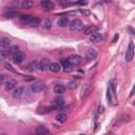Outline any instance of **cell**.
Wrapping results in <instances>:
<instances>
[{"instance_id": "cell-1", "label": "cell", "mask_w": 135, "mask_h": 135, "mask_svg": "<svg viewBox=\"0 0 135 135\" xmlns=\"http://www.w3.org/2000/svg\"><path fill=\"white\" fill-rule=\"evenodd\" d=\"M130 120H131V116H130L129 114H120V115H118V116L116 117V119L114 120L113 127L114 128H119V127H121L122 124L129 122Z\"/></svg>"}, {"instance_id": "cell-2", "label": "cell", "mask_w": 135, "mask_h": 135, "mask_svg": "<svg viewBox=\"0 0 135 135\" xmlns=\"http://www.w3.org/2000/svg\"><path fill=\"white\" fill-rule=\"evenodd\" d=\"M69 28L72 32H79L80 30L83 29V23L80 19H74V20L70 22Z\"/></svg>"}, {"instance_id": "cell-3", "label": "cell", "mask_w": 135, "mask_h": 135, "mask_svg": "<svg viewBox=\"0 0 135 135\" xmlns=\"http://www.w3.org/2000/svg\"><path fill=\"white\" fill-rule=\"evenodd\" d=\"M30 90L32 91V93H40V92L46 90V84H44V82H42V81L34 82L33 84H31Z\"/></svg>"}, {"instance_id": "cell-4", "label": "cell", "mask_w": 135, "mask_h": 135, "mask_svg": "<svg viewBox=\"0 0 135 135\" xmlns=\"http://www.w3.org/2000/svg\"><path fill=\"white\" fill-rule=\"evenodd\" d=\"M134 51H135V47H134V42L131 41L129 44V48L127 50V52H126V61L130 62V61H132V59L134 57Z\"/></svg>"}, {"instance_id": "cell-5", "label": "cell", "mask_w": 135, "mask_h": 135, "mask_svg": "<svg viewBox=\"0 0 135 135\" xmlns=\"http://www.w3.org/2000/svg\"><path fill=\"white\" fill-rule=\"evenodd\" d=\"M3 87L6 89V91H12V90H15L17 88V81L13 78H10L3 83Z\"/></svg>"}, {"instance_id": "cell-6", "label": "cell", "mask_w": 135, "mask_h": 135, "mask_svg": "<svg viewBox=\"0 0 135 135\" xmlns=\"http://www.w3.org/2000/svg\"><path fill=\"white\" fill-rule=\"evenodd\" d=\"M68 60L70 61V63H71L72 66H78V64H80L82 62V58H81V56H79V55L73 54V55H70L68 57Z\"/></svg>"}, {"instance_id": "cell-7", "label": "cell", "mask_w": 135, "mask_h": 135, "mask_svg": "<svg viewBox=\"0 0 135 135\" xmlns=\"http://www.w3.org/2000/svg\"><path fill=\"white\" fill-rule=\"evenodd\" d=\"M51 60L49 58H42L40 61H39V70L41 71H48L51 68Z\"/></svg>"}, {"instance_id": "cell-8", "label": "cell", "mask_w": 135, "mask_h": 135, "mask_svg": "<svg viewBox=\"0 0 135 135\" xmlns=\"http://www.w3.org/2000/svg\"><path fill=\"white\" fill-rule=\"evenodd\" d=\"M91 87H92V81H91V80H89V81H87L84 84H82L81 90H80V97H81V98H83V97L90 92V90H91Z\"/></svg>"}, {"instance_id": "cell-9", "label": "cell", "mask_w": 135, "mask_h": 135, "mask_svg": "<svg viewBox=\"0 0 135 135\" xmlns=\"http://www.w3.org/2000/svg\"><path fill=\"white\" fill-rule=\"evenodd\" d=\"M24 58H26V56H24V54L22 52H20V51H18L17 53H15L12 56V59H13V61L15 63H21L24 60Z\"/></svg>"}, {"instance_id": "cell-10", "label": "cell", "mask_w": 135, "mask_h": 135, "mask_svg": "<svg viewBox=\"0 0 135 135\" xmlns=\"http://www.w3.org/2000/svg\"><path fill=\"white\" fill-rule=\"evenodd\" d=\"M86 57L88 60H93V59H95L97 57V51L93 48H89L87 49L86 51Z\"/></svg>"}, {"instance_id": "cell-11", "label": "cell", "mask_w": 135, "mask_h": 135, "mask_svg": "<svg viewBox=\"0 0 135 135\" xmlns=\"http://www.w3.org/2000/svg\"><path fill=\"white\" fill-rule=\"evenodd\" d=\"M40 6L46 11H51V10H53L55 8V3L53 1H50V0H44V1L40 2Z\"/></svg>"}, {"instance_id": "cell-12", "label": "cell", "mask_w": 135, "mask_h": 135, "mask_svg": "<svg viewBox=\"0 0 135 135\" xmlns=\"http://www.w3.org/2000/svg\"><path fill=\"white\" fill-rule=\"evenodd\" d=\"M101 40H102V35L100 33L96 32V33H94L92 35H90V41L93 42V43H97V42L101 41Z\"/></svg>"}, {"instance_id": "cell-13", "label": "cell", "mask_w": 135, "mask_h": 135, "mask_svg": "<svg viewBox=\"0 0 135 135\" xmlns=\"http://www.w3.org/2000/svg\"><path fill=\"white\" fill-rule=\"evenodd\" d=\"M19 51V47L18 46H11V47H9L7 50H4V52H6L7 54V56H13V55L15 53H17Z\"/></svg>"}, {"instance_id": "cell-14", "label": "cell", "mask_w": 135, "mask_h": 135, "mask_svg": "<svg viewBox=\"0 0 135 135\" xmlns=\"http://www.w3.org/2000/svg\"><path fill=\"white\" fill-rule=\"evenodd\" d=\"M61 66H62V68H63V70L66 72H68V71H71L72 70V64L70 63V61L68 60V58H63V59H61Z\"/></svg>"}, {"instance_id": "cell-15", "label": "cell", "mask_w": 135, "mask_h": 135, "mask_svg": "<svg viewBox=\"0 0 135 135\" xmlns=\"http://www.w3.org/2000/svg\"><path fill=\"white\" fill-rule=\"evenodd\" d=\"M97 30H98V28L95 27V26H88L87 28H84L83 33L86 34V35H92L94 33H96Z\"/></svg>"}, {"instance_id": "cell-16", "label": "cell", "mask_w": 135, "mask_h": 135, "mask_svg": "<svg viewBox=\"0 0 135 135\" xmlns=\"http://www.w3.org/2000/svg\"><path fill=\"white\" fill-rule=\"evenodd\" d=\"M23 95V88L22 87H17L16 89L13 91V97L19 99Z\"/></svg>"}, {"instance_id": "cell-17", "label": "cell", "mask_w": 135, "mask_h": 135, "mask_svg": "<svg viewBox=\"0 0 135 135\" xmlns=\"http://www.w3.org/2000/svg\"><path fill=\"white\" fill-rule=\"evenodd\" d=\"M35 132H36L37 135H47L49 134V129L46 128V127H43V126H39L36 128V130H35Z\"/></svg>"}, {"instance_id": "cell-18", "label": "cell", "mask_w": 135, "mask_h": 135, "mask_svg": "<svg viewBox=\"0 0 135 135\" xmlns=\"http://www.w3.org/2000/svg\"><path fill=\"white\" fill-rule=\"evenodd\" d=\"M34 4H35V2L33 0H23L20 3V7L22 9H31L34 7Z\"/></svg>"}, {"instance_id": "cell-19", "label": "cell", "mask_w": 135, "mask_h": 135, "mask_svg": "<svg viewBox=\"0 0 135 135\" xmlns=\"http://www.w3.org/2000/svg\"><path fill=\"white\" fill-rule=\"evenodd\" d=\"M57 24H58L59 27H61V28H66V27H68L69 24H70V22H69V18H67V17H60V18L58 19Z\"/></svg>"}, {"instance_id": "cell-20", "label": "cell", "mask_w": 135, "mask_h": 135, "mask_svg": "<svg viewBox=\"0 0 135 135\" xmlns=\"http://www.w3.org/2000/svg\"><path fill=\"white\" fill-rule=\"evenodd\" d=\"M31 18H32L31 15H20V16H19V20H20V22L23 24H30Z\"/></svg>"}, {"instance_id": "cell-21", "label": "cell", "mask_w": 135, "mask_h": 135, "mask_svg": "<svg viewBox=\"0 0 135 135\" xmlns=\"http://www.w3.org/2000/svg\"><path fill=\"white\" fill-rule=\"evenodd\" d=\"M64 92H66V87L62 86V84H56V86L54 87V93L55 94H63Z\"/></svg>"}, {"instance_id": "cell-22", "label": "cell", "mask_w": 135, "mask_h": 135, "mask_svg": "<svg viewBox=\"0 0 135 135\" xmlns=\"http://www.w3.org/2000/svg\"><path fill=\"white\" fill-rule=\"evenodd\" d=\"M67 119H68V115H67L66 113H63V112L59 113L57 116H56V120H57L58 122H60V123L66 122V121H67Z\"/></svg>"}, {"instance_id": "cell-23", "label": "cell", "mask_w": 135, "mask_h": 135, "mask_svg": "<svg viewBox=\"0 0 135 135\" xmlns=\"http://www.w3.org/2000/svg\"><path fill=\"white\" fill-rule=\"evenodd\" d=\"M61 63H59V62H53L52 64H51V68H50V70H51L52 72H54V73H57V72H59L61 70Z\"/></svg>"}, {"instance_id": "cell-24", "label": "cell", "mask_w": 135, "mask_h": 135, "mask_svg": "<svg viewBox=\"0 0 135 135\" xmlns=\"http://www.w3.org/2000/svg\"><path fill=\"white\" fill-rule=\"evenodd\" d=\"M11 44V41H10V39L7 38V37H1L0 38V46L3 47V48H9V47H11L10 46Z\"/></svg>"}, {"instance_id": "cell-25", "label": "cell", "mask_w": 135, "mask_h": 135, "mask_svg": "<svg viewBox=\"0 0 135 135\" xmlns=\"http://www.w3.org/2000/svg\"><path fill=\"white\" fill-rule=\"evenodd\" d=\"M28 69L31 70V71H35V70L39 69V61L34 60V61H32V62H30V63L28 64Z\"/></svg>"}, {"instance_id": "cell-26", "label": "cell", "mask_w": 135, "mask_h": 135, "mask_svg": "<svg viewBox=\"0 0 135 135\" xmlns=\"http://www.w3.org/2000/svg\"><path fill=\"white\" fill-rule=\"evenodd\" d=\"M53 104L55 106V108H58V107H62L63 104H64V100L62 98L60 97H58V98H55L54 100H53Z\"/></svg>"}, {"instance_id": "cell-27", "label": "cell", "mask_w": 135, "mask_h": 135, "mask_svg": "<svg viewBox=\"0 0 135 135\" xmlns=\"http://www.w3.org/2000/svg\"><path fill=\"white\" fill-rule=\"evenodd\" d=\"M40 19H39L38 17H36V16H32V18H31V22H30V24H31L32 27H38L39 24H40Z\"/></svg>"}, {"instance_id": "cell-28", "label": "cell", "mask_w": 135, "mask_h": 135, "mask_svg": "<svg viewBox=\"0 0 135 135\" xmlns=\"http://www.w3.org/2000/svg\"><path fill=\"white\" fill-rule=\"evenodd\" d=\"M78 86V83L76 80H71V81H69L68 82V88L69 89H71V90H74V89H76Z\"/></svg>"}, {"instance_id": "cell-29", "label": "cell", "mask_w": 135, "mask_h": 135, "mask_svg": "<svg viewBox=\"0 0 135 135\" xmlns=\"http://www.w3.org/2000/svg\"><path fill=\"white\" fill-rule=\"evenodd\" d=\"M42 27L44 28V29H47V30H50L52 28V22H51V20H49V19H46L43 22H42Z\"/></svg>"}, {"instance_id": "cell-30", "label": "cell", "mask_w": 135, "mask_h": 135, "mask_svg": "<svg viewBox=\"0 0 135 135\" xmlns=\"http://www.w3.org/2000/svg\"><path fill=\"white\" fill-rule=\"evenodd\" d=\"M4 67L7 68V70H10V71H12V72H14V73H17V72H16V71H15V70L13 69V67L11 66V64H10V63H8V62H7L6 64H4Z\"/></svg>"}, {"instance_id": "cell-31", "label": "cell", "mask_w": 135, "mask_h": 135, "mask_svg": "<svg viewBox=\"0 0 135 135\" xmlns=\"http://www.w3.org/2000/svg\"><path fill=\"white\" fill-rule=\"evenodd\" d=\"M79 12H80L82 15H84V16H89V15H90V11H88V10H82L81 9Z\"/></svg>"}, {"instance_id": "cell-32", "label": "cell", "mask_w": 135, "mask_h": 135, "mask_svg": "<svg viewBox=\"0 0 135 135\" xmlns=\"http://www.w3.org/2000/svg\"><path fill=\"white\" fill-rule=\"evenodd\" d=\"M104 112V108L102 104H99V107H98V114H101Z\"/></svg>"}, {"instance_id": "cell-33", "label": "cell", "mask_w": 135, "mask_h": 135, "mask_svg": "<svg viewBox=\"0 0 135 135\" xmlns=\"http://www.w3.org/2000/svg\"><path fill=\"white\" fill-rule=\"evenodd\" d=\"M15 15V13H12V12H10V13H6L4 14V16H6L7 18H12L13 16Z\"/></svg>"}, {"instance_id": "cell-34", "label": "cell", "mask_w": 135, "mask_h": 135, "mask_svg": "<svg viewBox=\"0 0 135 135\" xmlns=\"http://www.w3.org/2000/svg\"><path fill=\"white\" fill-rule=\"evenodd\" d=\"M118 37H119V35H118V34H115V36H114V38H113L112 42H113V43H114V42H116V41H117V39H118Z\"/></svg>"}, {"instance_id": "cell-35", "label": "cell", "mask_w": 135, "mask_h": 135, "mask_svg": "<svg viewBox=\"0 0 135 135\" xmlns=\"http://www.w3.org/2000/svg\"><path fill=\"white\" fill-rule=\"evenodd\" d=\"M76 4H80V6H86V4H88V1H78V2H76Z\"/></svg>"}, {"instance_id": "cell-36", "label": "cell", "mask_w": 135, "mask_h": 135, "mask_svg": "<svg viewBox=\"0 0 135 135\" xmlns=\"http://www.w3.org/2000/svg\"><path fill=\"white\" fill-rule=\"evenodd\" d=\"M0 80H1V83H2V84L6 82V81H4V75H3V74H2V75H0Z\"/></svg>"}, {"instance_id": "cell-37", "label": "cell", "mask_w": 135, "mask_h": 135, "mask_svg": "<svg viewBox=\"0 0 135 135\" xmlns=\"http://www.w3.org/2000/svg\"><path fill=\"white\" fill-rule=\"evenodd\" d=\"M24 79H26V81H31V80H34V77L32 76V77H26V78H24Z\"/></svg>"}, {"instance_id": "cell-38", "label": "cell", "mask_w": 135, "mask_h": 135, "mask_svg": "<svg viewBox=\"0 0 135 135\" xmlns=\"http://www.w3.org/2000/svg\"><path fill=\"white\" fill-rule=\"evenodd\" d=\"M129 31H130V32H132V33H133V35H135V30H134L133 28L130 27V28H129Z\"/></svg>"}, {"instance_id": "cell-39", "label": "cell", "mask_w": 135, "mask_h": 135, "mask_svg": "<svg viewBox=\"0 0 135 135\" xmlns=\"http://www.w3.org/2000/svg\"><path fill=\"white\" fill-rule=\"evenodd\" d=\"M135 93V86H134V88H133V90H132V92H131V94H130V96H132V95Z\"/></svg>"}, {"instance_id": "cell-40", "label": "cell", "mask_w": 135, "mask_h": 135, "mask_svg": "<svg viewBox=\"0 0 135 135\" xmlns=\"http://www.w3.org/2000/svg\"><path fill=\"white\" fill-rule=\"evenodd\" d=\"M79 135H87V134H83V133H82V134H79Z\"/></svg>"}, {"instance_id": "cell-41", "label": "cell", "mask_w": 135, "mask_h": 135, "mask_svg": "<svg viewBox=\"0 0 135 135\" xmlns=\"http://www.w3.org/2000/svg\"><path fill=\"white\" fill-rule=\"evenodd\" d=\"M47 135H52V134H51V133H49V134H47Z\"/></svg>"}, {"instance_id": "cell-42", "label": "cell", "mask_w": 135, "mask_h": 135, "mask_svg": "<svg viewBox=\"0 0 135 135\" xmlns=\"http://www.w3.org/2000/svg\"><path fill=\"white\" fill-rule=\"evenodd\" d=\"M108 135H112V134H108Z\"/></svg>"}, {"instance_id": "cell-43", "label": "cell", "mask_w": 135, "mask_h": 135, "mask_svg": "<svg viewBox=\"0 0 135 135\" xmlns=\"http://www.w3.org/2000/svg\"><path fill=\"white\" fill-rule=\"evenodd\" d=\"M3 135H6V134H3Z\"/></svg>"}]
</instances>
